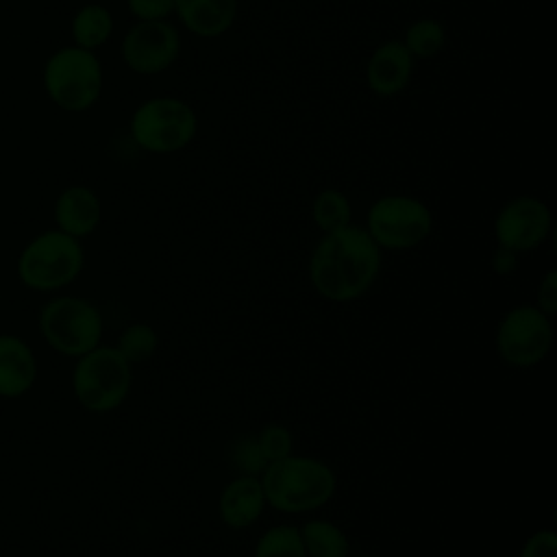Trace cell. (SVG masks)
I'll return each instance as SVG.
<instances>
[{
    "label": "cell",
    "mask_w": 557,
    "mask_h": 557,
    "mask_svg": "<svg viewBox=\"0 0 557 557\" xmlns=\"http://www.w3.org/2000/svg\"><path fill=\"white\" fill-rule=\"evenodd\" d=\"M490 265L498 276H511L518 270V252H513L509 248H503V246H496V250L492 252Z\"/></svg>",
    "instance_id": "obj_28"
},
{
    "label": "cell",
    "mask_w": 557,
    "mask_h": 557,
    "mask_svg": "<svg viewBox=\"0 0 557 557\" xmlns=\"http://www.w3.org/2000/svg\"><path fill=\"white\" fill-rule=\"evenodd\" d=\"M363 228L381 250H409L431 235L433 213L413 196L387 194L370 205Z\"/></svg>",
    "instance_id": "obj_8"
},
{
    "label": "cell",
    "mask_w": 557,
    "mask_h": 557,
    "mask_svg": "<svg viewBox=\"0 0 557 557\" xmlns=\"http://www.w3.org/2000/svg\"><path fill=\"white\" fill-rule=\"evenodd\" d=\"M159 348V335L154 331V326L146 324V322H135L128 324L115 342V350L131 363H144L148 361Z\"/></svg>",
    "instance_id": "obj_22"
},
{
    "label": "cell",
    "mask_w": 557,
    "mask_h": 557,
    "mask_svg": "<svg viewBox=\"0 0 557 557\" xmlns=\"http://www.w3.org/2000/svg\"><path fill=\"white\" fill-rule=\"evenodd\" d=\"M307 557H348L350 540L331 520L313 518L298 527Z\"/></svg>",
    "instance_id": "obj_18"
},
{
    "label": "cell",
    "mask_w": 557,
    "mask_h": 557,
    "mask_svg": "<svg viewBox=\"0 0 557 557\" xmlns=\"http://www.w3.org/2000/svg\"><path fill=\"white\" fill-rule=\"evenodd\" d=\"M518 557H557V533L553 529H540L531 533Z\"/></svg>",
    "instance_id": "obj_26"
},
{
    "label": "cell",
    "mask_w": 557,
    "mask_h": 557,
    "mask_svg": "<svg viewBox=\"0 0 557 557\" xmlns=\"http://www.w3.org/2000/svg\"><path fill=\"white\" fill-rule=\"evenodd\" d=\"M255 437H257V444H259V448H261V453H263L268 463L285 459V457H289L294 453V435L283 424H276V422L265 424L259 431V435H255Z\"/></svg>",
    "instance_id": "obj_23"
},
{
    "label": "cell",
    "mask_w": 557,
    "mask_h": 557,
    "mask_svg": "<svg viewBox=\"0 0 557 557\" xmlns=\"http://www.w3.org/2000/svg\"><path fill=\"white\" fill-rule=\"evenodd\" d=\"M259 481L265 503L281 513L315 511L337 492V476L326 461L294 453L268 463Z\"/></svg>",
    "instance_id": "obj_2"
},
{
    "label": "cell",
    "mask_w": 557,
    "mask_h": 557,
    "mask_svg": "<svg viewBox=\"0 0 557 557\" xmlns=\"http://www.w3.org/2000/svg\"><path fill=\"white\" fill-rule=\"evenodd\" d=\"M41 85L54 107L67 113L89 111L102 96L104 72L94 50L63 46L41 67Z\"/></svg>",
    "instance_id": "obj_4"
},
{
    "label": "cell",
    "mask_w": 557,
    "mask_h": 557,
    "mask_svg": "<svg viewBox=\"0 0 557 557\" xmlns=\"http://www.w3.org/2000/svg\"><path fill=\"white\" fill-rule=\"evenodd\" d=\"M268 507L259 476L237 474L231 479L218 498V516L228 529L252 527Z\"/></svg>",
    "instance_id": "obj_14"
},
{
    "label": "cell",
    "mask_w": 557,
    "mask_h": 557,
    "mask_svg": "<svg viewBox=\"0 0 557 557\" xmlns=\"http://www.w3.org/2000/svg\"><path fill=\"white\" fill-rule=\"evenodd\" d=\"M85 265V252L81 239L48 228L35 235L20 250L15 272L20 283L30 292H59L74 283Z\"/></svg>",
    "instance_id": "obj_3"
},
{
    "label": "cell",
    "mask_w": 557,
    "mask_h": 557,
    "mask_svg": "<svg viewBox=\"0 0 557 557\" xmlns=\"http://www.w3.org/2000/svg\"><path fill=\"white\" fill-rule=\"evenodd\" d=\"M553 318L535 305H516L496 324V352L511 368H533L546 359L553 346Z\"/></svg>",
    "instance_id": "obj_9"
},
{
    "label": "cell",
    "mask_w": 557,
    "mask_h": 557,
    "mask_svg": "<svg viewBox=\"0 0 557 557\" xmlns=\"http://www.w3.org/2000/svg\"><path fill=\"white\" fill-rule=\"evenodd\" d=\"M231 461L239 470V474L261 476L268 461L257 444V437H239L231 448Z\"/></svg>",
    "instance_id": "obj_24"
},
{
    "label": "cell",
    "mask_w": 557,
    "mask_h": 557,
    "mask_svg": "<svg viewBox=\"0 0 557 557\" xmlns=\"http://www.w3.org/2000/svg\"><path fill=\"white\" fill-rule=\"evenodd\" d=\"M54 228L83 239L91 235L102 220V202L87 185H70L61 189L52 207Z\"/></svg>",
    "instance_id": "obj_13"
},
{
    "label": "cell",
    "mask_w": 557,
    "mask_h": 557,
    "mask_svg": "<svg viewBox=\"0 0 557 557\" xmlns=\"http://www.w3.org/2000/svg\"><path fill=\"white\" fill-rule=\"evenodd\" d=\"M133 383V366L115 346H96L76 357L72 368V392L78 405L89 413H109L117 409Z\"/></svg>",
    "instance_id": "obj_5"
},
{
    "label": "cell",
    "mask_w": 557,
    "mask_h": 557,
    "mask_svg": "<svg viewBox=\"0 0 557 557\" xmlns=\"http://www.w3.org/2000/svg\"><path fill=\"white\" fill-rule=\"evenodd\" d=\"M416 59L400 39H389L376 46L366 63V83L372 94L392 98L405 91L411 81Z\"/></svg>",
    "instance_id": "obj_12"
},
{
    "label": "cell",
    "mask_w": 557,
    "mask_h": 557,
    "mask_svg": "<svg viewBox=\"0 0 557 557\" xmlns=\"http://www.w3.org/2000/svg\"><path fill=\"white\" fill-rule=\"evenodd\" d=\"M126 67L141 76L165 72L181 54L178 28L168 20L135 22L120 44Z\"/></svg>",
    "instance_id": "obj_10"
},
{
    "label": "cell",
    "mask_w": 557,
    "mask_h": 557,
    "mask_svg": "<svg viewBox=\"0 0 557 557\" xmlns=\"http://www.w3.org/2000/svg\"><path fill=\"white\" fill-rule=\"evenodd\" d=\"M381 248L363 226L324 233L309 257L311 287L331 302L361 298L379 278Z\"/></svg>",
    "instance_id": "obj_1"
},
{
    "label": "cell",
    "mask_w": 557,
    "mask_h": 557,
    "mask_svg": "<svg viewBox=\"0 0 557 557\" xmlns=\"http://www.w3.org/2000/svg\"><path fill=\"white\" fill-rule=\"evenodd\" d=\"M553 231V215L544 200L522 194L509 198L494 218L496 244L513 252L540 248Z\"/></svg>",
    "instance_id": "obj_11"
},
{
    "label": "cell",
    "mask_w": 557,
    "mask_h": 557,
    "mask_svg": "<svg viewBox=\"0 0 557 557\" xmlns=\"http://www.w3.org/2000/svg\"><path fill=\"white\" fill-rule=\"evenodd\" d=\"M252 557H307L298 527L274 524L265 529L255 544Z\"/></svg>",
    "instance_id": "obj_21"
},
{
    "label": "cell",
    "mask_w": 557,
    "mask_h": 557,
    "mask_svg": "<svg viewBox=\"0 0 557 557\" xmlns=\"http://www.w3.org/2000/svg\"><path fill=\"white\" fill-rule=\"evenodd\" d=\"M311 218L322 233H333L337 228L348 226L352 218V207L348 196L331 187L318 191L311 205Z\"/></svg>",
    "instance_id": "obj_19"
},
{
    "label": "cell",
    "mask_w": 557,
    "mask_h": 557,
    "mask_svg": "<svg viewBox=\"0 0 557 557\" xmlns=\"http://www.w3.org/2000/svg\"><path fill=\"white\" fill-rule=\"evenodd\" d=\"M198 131L191 104L172 96L144 100L128 120L133 144L152 154H170L189 146Z\"/></svg>",
    "instance_id": "obj_7"
},
{
    "label": "cell",
    "mask_w": 557,
    "mask_h": 557,
    "mask_svg": "<svg viewBox=\"0 0 557 557\" xmlns=\"http://www.w3.org/2000/svg\"><path fill=\"white\" fill-rule=\"evenodd\" d=\"M126 9L137 22L168 20L174 13V0H126Z\"/></svg>",
    "instance_id": "obj_25"
},
{
    "label": "cell",
    "mask_w": 557,
    "mask_h": 557,
    "mask_svg": "<svg viewBox=\"0 0 557 557\" xmlns=\"http://www.w3.org/2000/svg\"><path fill=\"white\" fill-rule=\"evenodd\" d=\"M37 381V357L26 339L0 333V398H20Z\"/></svg>",
    "instance_id": "obj_15"
},
{
    "label": "cell",
    "mask_w": 557,
    "mask_h": 557,
    "mask_svg": "<svg viewBox=\"0 0 557 557\" xmlns=\"http://www.w3.org/2000/svg\"><path fill=\"white\" fill-rule=\"evenodd\" d=\"M540 311H544L546 315H555L557 313V270L550 268L535 292V302H533Z\"/></svg>",
    "instance_id": "obj_27"
},
{
    "label": "cell",
    "mask_w": 557,
    "mask_h": 557,
    "mask_svg": "<svg viewBox=\"0 0 557 557\" xmlns=\"http://www.w3.org/2000/svg\"><path fill=\"white\" fill-rule=\"evenodd\" d=\"M37 329L54 352L76 359L100 346L104 320L100 309L87 298L54 296L39 309Z\"/></svg>",
    "instance_id": "obj_6"
},
{
    "label": "cell",
    "mask_w": 557,
    "mask_h": 557,
    "mask_svg": "<svg viewBox=\"0 0 557 557\" xmlns=\"http://www.w3.org/2000/svg\"><path fill=\"white\" fill-rule=\"evenodd\" d=\"M359 557H374V555H359Z\"/></svg>",
    "instance_id": "obj_29"
},
{
    "label": "cell",
    "mask_w": 557,
    "mask_h": 557,
    "mask_svg": "<svg viewBox=\"0 0 557 557\" xmlns=\"http://www.w3.org/2000/svg\"><path fill=\"white\" fill-rule=\"evenodd\" d=\"M413 59H431L435 57L446 41V30L435 17H418L405 30L400 39Z\"/></svg>",
    "instance_id": "obj_20"
},
{
    "label": "cell",
    "mask_w": 557,
    "mask_h": 557,
    "mask_svg": "<svg viewBox=\"0 0 557 557\" xmlns=\"http://www.w3.org/2000/svg\"><path fill=\"white\" fill-rule=\"evenodd\" d=\"M70 35L74 46L96 50L104 46L113 35V15L104 4L87 2L72 15Z\"/></svg>",
    "instance_id": "obj_17"
},
{
    "label": "cell",
    "mask_w": 557,
    "mask_h": 557,
    "mask_svg": "<svg viewBox=\"0 0 557 557\" xmlns=\"http://www.w3.org/2000/svg\"><path fill=\"white\" fill-rule=\"evenodd\" d=\"M174 13L196 37L224 35L237 15V0H174Z\"/></svg>",
    "instance_id": "obj_16"
}]
</instances>
